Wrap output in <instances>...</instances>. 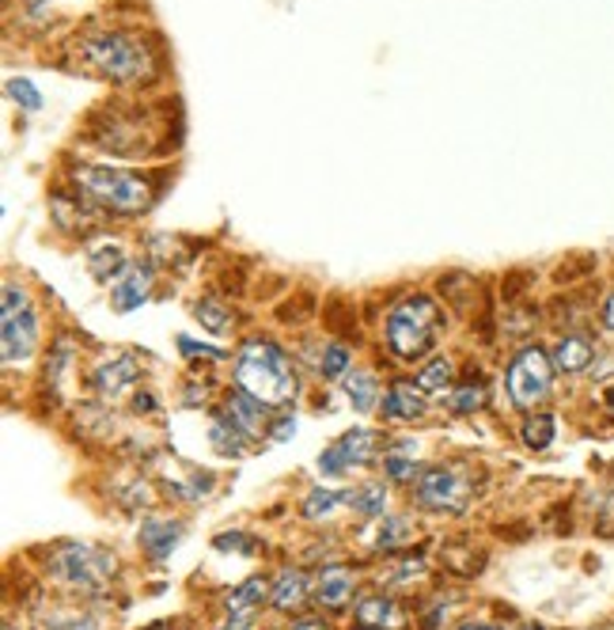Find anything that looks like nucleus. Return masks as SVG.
Returning <instances> with one entry per match:
<instances>
[{"instance_id": "e433bc0d", "label": "nucleus", "mask_w": 614, "mask_h": 630, "mask_svg": "<svg viewBox=\"0 0 614 630\" xmlns=\"http://www.w3.org/2000/svg\"><path fill=\"white\" fill-rule=\"evenodd\" d=\"M217 630H254V616H225Z\"/></svg>"}, {"instance_id": "37998d69", "label": "nucleus", "mask_w": 614, "mask_h": 630, "mask_svg": "<svg viewBox=\"0 0 614 630\" xmlns=\"http://www.w3.org/2000/svg\"><path fill=\"white\" fill-rule=\"evenodd\" d=\"M357 630H372V627H357Z\"/></svg>"}, {"instance_id": "a211bd4d", "label": "nucleus", "mask_w": 614, "mask_h": 630, "mask_svg": "<svg viewBox=\"0 0 614 630\" xmlns=\"http://www.w3.org/2000/svg\"><path fill=\"white\" fill-rule=\"evenodd\" d=\"M269 593H274L269 578H246L243 585L225 593V616H258L262 604H269Z\"/></svg>"}, {"instance_id": "f8f14e48", "label": "nucleus", "mask_w": 614, "mask_h": 630, "mask_svg": "<svg viewBox=\"0 0 614 630\" xmlns=\"http://www.w3.org/2000/svg\"><path fill=\"white\" fill-rule=\"evenodd\" d=\"M182 536H186L182 521H174V516H148L137 528V547L148 562H167L174 547L182 544Z\"/></svg>"}, {"instance_id": "1a4fd4ad", "label": "nucleus", "mask_w": 614, "mask_h": 630, "mask_svg": "<svg viewBox=\"0 0 614 630\" xmlns=\"http://www.w3.org/2000/svg\"><path fill=\"white\" fill-rule=\"evenodd\" d=\"M376 456V433L372 429H349L341 433L334 444H326L323 456H318V475L323 478H346L353 467H364L372 464Z\"/></svg>"}, {"instance_id": "20e7f679", "label": "nucleus", "mask_w": 614, "mask_h": 630, "mask_svg": "<svg viewBox=\"0 0 614 630\" xmlns=\"http://www.w3.org/2000/svg\"><path fill=\"white\" fill-rule=\"evenodd\" d=\"M444 316L436 308L433 297L425 293H410L402 297L384 319V342L387 354L398 357V361H421L436 349V338H441Z\"/></svg>"}, {"instance_id": "9d476101", "label": "nucleus", "mask_w": 614, "mask_h": 630, "mask_svg": "<svg viewBox=\"0 0 614 630\" xmlns=\"http://www.w3.org/2000/svg\"><path fill=\"white\" fill-rule=\"evenodd\" d=\"M220 414H225L228 426L236 429V433L243 437L246 444L262 441V437H266V429H269V418H274V411H269L266 403H258L254 395H246L243 388H236V392L225 399Z\"/></svg>"}, {"instance_id": "6e6552de", "label": "nucleus", "mask_w": 614, "mask_h": 630, "mask_svg": "<svg viewBox=\"0 0 614 630\" xmlns=\"http://www.w3.org/2000/svg\"><path fill=\"white\" fill-rule=\"evenodd\" d=\"M554 361L542 346H523L520 354L508 361V372H505V388H508V399L513 406L520 411H535L542 399L550 395L554 388Z\"/></svg>"}, {"instance_id": "f3484780", "label": "nucleus", "mask_w": 614, "mask_h": 630, "mask_svg": "<svg viewBox=\"0 0 614 630\" xmlns=\"http://www.w3.org/2000/svg\"><path fill=\"white\" fill-rule=\"evenodd\" d=\"M137 380H141V365H137V357H130V354L107 357V361H103L99 369L92 372V388L103 399H118V395L125 392V388L137 384Z\"/></svg>"}, {"instance_id": "cd10ccee", "label": "nucleus", "mask_w": 614, "mask_h": 630, "mask_svg": "<svg viewBox=\"0 0 614 630\" xmlns=\"http://www.w3.org/2000/svg\"><path fill=\"white\" fill-rule=\"evenodd\" d=\"M349 365H353V354H349L341 342H330V346H323V354H318L315 372L323 380H346L349 377Z\"/></svg>"}, {"instance_id": "a878e982", "label": "nucleus", "mask_w": 614, "mask_h": 630, "mask_svg": "<svg viewBox=\"0 0 614 630\" xmlns=\"http://www.w3.org/2000/svg\"><path fill=\"white\" fill-rule=\"evenodd\" d=\"M346 399H349V406L353 411H361V414H369V411H376V399H380V384H376V377L372 372H349L346 377Z\"/></svg>"}, {"instance_id": "f03ea898", "label": "nucleus", "mask_w": 614, "mask_h": 630, "mask_svg": "<svg viewBox=\"0 0 614 630\" xmlns=\"http://www.w3.org/2000/svg\"><path fill=\"white\" fill-rule=\"evenodd\" d=\"M231 372H236V388L266 403L269 411H285L300 392L297 365L274 338H246L231 361Z\"/></svg>"}, {"instance_id": "473e14b6", "label": "nucleus", "mask_w": 614, "mask_h": 630, "mask_svg": "<svg viewBox=\"0 0 614 630\" xmlns=\"http://www.w3.org/2000/svg\"><path fill=\"white\" fill-rule=\"evenodd\" d=\"M179 349L186 357H205V361H225V349H217V346H202V342H194V338H186V334H179Z\"/></svg>"}, {"instance_id": "72a5a7b5", "label": "nucleus", "mask_w": 614, "mask_h": 630, "mask_svg": "<svg viewBox=\"0 0 614 630\" xmlns=\"http://www.w3.org/2000/svg\"><path fill=\"white\" fill-rule=\"evenodd\" d=\"M292 433H297V418H292L289 411H274V418H269L266 437H274V441H289Z\"/></svg>"}, {"instance_id": "7ed1b4c3", "label": "nucleus", "mask_w": 614, "mask_h": 630, "mask_svg": "<svg viewBox=\"0 0 614 630\" xmlns=\"http://www.w3.org/2000/svg\"><path fill=\"white\" fill-rule=\"evenodd\" d=\"M73 182L80 190V198L107 213H118V217H141L148 213V205L156 202V190L145 175L122 171V167L110 164H76Z\"/></svg>"}, {"instance_id": "412c9836", "label": "nucleus", "mask_w": 614, "mask_h": 630, "mask_svg": "<svg viewBox=\"0 0 614 630\" xmlns=\"http://www.w3.org/2000/svg\"><path fill=\"white\" fill-rule=\"evenodd\" d=\"M87 270H92V277L95 282H103V285H115L118 277L130 270V254H125V247L122 243H99V247H92L87 251Z\"/></svg>"}, {"instance_id": "b1692460", "label": "nucleus", "mask_w": 614, "mask_h": 630, "mask_svg": "<svg viewBox=\"0 0 614 630\" xmlns=\"http://www.w3.org/2000/svg\"><path fill=\"white\" fill-rule=\"evenodd\" d=\"M380 472H384L387 483L406 486V483H413V478H418L421 467L413 464L410 444H390V449L384 452V456H380Z\"/></svg>"}, {"instance_id": "ddd939ff", "label": "nucleus", "mask_w": 614, "mask_h": 630, "mask_svg": "<svg viewBox=\"0 0 614 630\" xmlns=\"http://www.w3.org/2000/svg\"><path fill=\"white\" fill-rule=\"evenodd\" d=\"M308 601H315V581H311L300 566H285V570L274 578L269 608L281 611V616H292V611H300Z\"/></svg>"}, {"instance_id": "dca6fc26", "label": "nucleus", "mask_w": 614, "mask_h": 630, "mask_svg": "<svg viewBox=\"0 0 614 630\" xmlns=\"http://www.w3.org/2000/svg\"><path fill=\"white\" fill-rule=\"evenodd\" d=\"M353 619L357 627H372V630H402L410 619H406V608L395 601L390 593H369L353 604Z\"/></svg>"}, {"instance_id": "6ab92c4d", "label": "nucleus", "mask_w": 614, "mask_h": 630, "mask_svg": "<svg viewBox=\"0 0 614 630\" xmlns=\"http://www.w3.org/2000/svg\"><path fill=\"white\" fill-rule=\"evenodd\" d=\"M390 506V483L387 478H364L361 486L349 490V509L364 521H380Z\"/></svg>"}, {"instance_id": "393cba45", "label": "nucleus", "mask_w": 614, "mask_h": 630, "mask_svg": "<svg viewBox=\"0 0 614 630\" xmlns=\"http://www.w3.org/2000/svg\"><path fill=\"white\" fill-rule=\"evenodd\" d=\"M413 380H418V388L425 395H444L456 384V365H452V357H433V361L421 365Z\"/></svg>"}, {"instance_id": "4be33fe9", "label": "nucleus", "mask_w": 614, "mask_h": 630, "mask_svg": "<svg viewBox=\"0 0 614 630\" xmlns=\"http://www.w3.org/2000/svg\"><path fill=\"white\" fill-rule=\"evenodd\" d=\"M418 536V524H413L410 513H384L376 521V547L380 551H402L406 544H413Z\"/></svg>"}, {"instance_id": "2f4dec72", "label": "nucleus", "mask_w": 614, "mask_h": 630, "mask_svg": "<svg viewBox=\"0 0 614 630\" xmlns=\"http://www.w3.org/2000/svg\"><path fill=\"white\" fill-rule=\"evenodd\" d=\"M213 547L217 551H236V555H243V558H251L254 551H258V539L251 536V532H243V528H236V532H220L217 539H213Z\"/></svg>"}, {"instance_id": "7c9ffc66", "label": "nucleus", "mask_w": 614, "mask_h": 630, "mask_svg": "<svg viewBox=\"0 0 614 630\" xmlns=\"http://www.w3.org/2000/svg\"><path fill=\"white\" fill-rule=\"evenodd\" d=\"M4 92H8V99H12L15 107L27 110V115H35V110L43 107V92H38V87L31 84L27 76H8Z\"/></svg>"}, {"instance_id": "bb28decb", "label": "nucleus", "mask_w": 614, "mask_h": 630, "mask_svg": "<svg viewBox=\"0 0 614 630\" xmlns=\"http://www.w3.org/2000/svg\"><path fill=\"white\" fill-rule=\"evenodd\" d=\"M520 437H523V444H528L531 452H546L550 444H554V437H557L554 414H531V418L523 421Z\"/></svg>"}, {"instance_id": "c9c22d12", "label": "nucleus", "mask_w": 614, "mask_h": 630, "mask_svg": "<svg viewBox=\"0 0 614 630\" xmlns=\"http://www.w3.org/2000/svg\"><path fill=\"white\" fill-rule=\"evenodd\" d=\"M289 630H330V623H326V619H318V616H297L289 623Z\"/></svg>"}, {"instance_id": "9b49d317", "label": "nucleus", "mask_w": 614, "mask_h": 630, "mask_svg": "<svg viewBox=\"0 0 614 630\" xmlns=\"http://www.w3.org/2000/svg\"><path fill=\"white\" fill-rule=\"evenodd\" d=\"M357 596V573L341 562H330L315 578V604L323 611H346Z\"/></svg>"}, {"instance_id": "f704fd0d", "label": "nucleus", "mask_w": 614, "mask_h": 630, "mask_svg": "<svg viewBox=\"0 0 614 630\" xmlns=\"http://www.w3.org/2000/svg\"><path fill=\"white\" fill-rule=\"evenodd\" d=\"M46 630H99V623H95L87 611H73V616H65V619H58L53 627H46Z\"/></svg>"}, {"instance_id": "5701e85b", "label": "nucleus", "mask_w": 614, "mask_h": 630, "mask_svg": "<svg viewBox=\"0 0 614 630\" xmlns=\"http://www.w3.org/2000/svg\"><path fill=\"white\" fill-rule=\"evenodd\" d=\"M341 506H349V494H338V490H326V486H315V490L304 494V501H300V516L311 524H323L330 521L334 513H338Z\"/></svg>"}, {"instance_id": "2eb2a0df", "label": "nucleus", "mask_w": 614, "mask_h": 630, "mask_svg": "<svg viewBox=\"0 0 614 630\" xmlns=\"http://www.w3.org/2000/svg\"><path fill=\"white\" fill-rule=\"evenodd\" d=\"M153 285H156L153 266H130L115 285H110V308L122 316L137 312V308L148 305V297H153Z\"/></svg>"}, {"instance_id": "79ce46f5", "label": "nucleus", "mask_w": 614, "mask_h": 630, "mask_svg": "<svg viewBox=\"0 0 614 630\" xmlns=\"http://www.w3.org/2000/svg\"><path fill=\"white\" fill-rule=\"evenodd\" d=\"M603 403H607V411L614 414V388H607V392H603Z\"/></svg>"}, {"instance_id": "39448f33", "label": "nucleus", "mask_w": 614, "mask_h": 630, "mask_svg": "<svg viewBox=\"0 0 614 630\" xmlns=\"http://www.w3.org/2000/svg\"><path fill=\"white\" fill-rule=\"evenodd\" d=\"M46 578L61 593L103 596L118 578V555L95 544H58L46 558Z\"/></svg>"}, {"instance_id": "aec40b11", "label": "nucleus", "mask_w": 614, "mask_h": 630, "mask_svg": "<svg viewBox=\"0 0 614 630\" xmlns=\"http://www.w3.org/2000/svg\"><path fill=\"white\" fill-rule=\"evenodd\" d=\"M550 361H554V369L565 372V377H577V372H585L588 365L595 361V346L585 334H565L554 346V354H550Z\"/></svg>"}, {"instance_id": "58836bf2", "label": "nucleus", "mask_w": 614, "mask_h": 630, "mask_svg": "<svg viewBox=\"0 0 614 630\" xmlns=\"http://www.w3.org/2000/svg\"><path fill=\"white\" fill-rule=\"evenodd\" d=\"M133 411H137V414H153L156 411V399L153 395H133Z\"/></svg>"}, {"instance_id": "a19ab883", "label": "nucleus", "mask_w": 614, "mask_h": 630, "mask_svg": "<svg viewBox=\"0 0 614 630\" xmlns=\"http://www.w3.org/2000/svg\"><path fill=\"white\" fill-rule=\"evenodd\" d=\"M603 326H607V331H614V297L607 300V305H603Z\"/></svg>"}, {"instance_id": "4c0bfd02", "label": "nucleus", "mask_w": 614, "mask_h": 630, "mask_svg": "<svg viewBox=\"0 0 614 630\" xmlns=\"http://www.w3.org/2000/svg\"><path fill=\"white\" fill-rule=\"evenodd\" d=\"M456 630H505V627L490 623V619H462V623H459Z\"/></svg>"}, {"instance_id": "c756f323", "label": "nucleus", "mask_w": 614, "mask_h": 630, "mask_svg": "<svg viewBox=\"0 0 614 630\" xmlns=\"http://www.w3.org/2000/svg\"><path fill=\"white\" fill-rule=\"evenodd\" d=\"M194 319L197 323L205 326V331H213V334H225V331H231V316L220 300H213V297H205V300H197L194 305Z\"/></svg>"}, {"instance_id": "0eeeda50", "label": "nucleus", "mask_w": 614, "mask_h": 630, "mask_svg": "<svg viewBox=\"0 0 614 630\" xmlns=\"http://www.w3.org/2000/svg\"><path fill=\"white\" fill-rule=\"evenodd\" d=\"M38 308L20 282L4 285V308H0V342H4V369L27 365L38 349Z\"/></svg>"}, {"instance_id": "c85d7f7f", "label": "nucleus", "mask_w": 614, "mask_h": 630, "mask_svg": "<svg viewBox=\"0 0 614 630\" xmlns=\"http://www.w3.org/2000/svg\"><path fill=\"white\" fill-rule=\"evenodd\" d=\"M482 406H485V384H482V380H462V384L448 399L452 414H478Z\"/></svg>"}, {"instance_id": "4468645a", "label": "nucleus", "mask_w": 614, "mask_h": 630, "mask_svg": "<svg viewBox=\"0 0 614 630\" xmlns=\"http://www.w3.org/2000/svg\"><path fill=\"white\" fill-rule=\"evenodd\" d=\"M380 414L387 421H421L429 414V403H425V392L418 388V380H395V384L384 392V403H380Z\"/></svg>"}, {"instance_id": "ea45409f", "label": "nucleus", "mask_w": 614, "mask_h": 630, "mask_svg": "<svg viewBox=\"0 0 614 630\" xmlns=\"http://www.w3.org/2000/svg\"><path fill=\"white\" fill-rule=\"evenodd\" d=\"M53 4H61V0H27V12L31 15H46Z\"/></svg>"}, {"instance_id": "423d86ee", "label": "nucleus", "mask_w": 614, "mask_h": 630, "mask_svg": "<svg viewBox=\"0 0 614 630\" xmlns=\"http://www.w3.org/2000/svg\"><path fill=\"white\" fill-rule=\"evenodd\" d=\"M413 506L436 516H459L478 494V472L470 464H429L410 483Z\"/></svg>"}, {"instance_id": "f257e3e1", "label": "nucleus", "mask_w": 614, "mask_h": 630, "mask_svg": "<svg viewBox=\"0 0 614 630\" xmlns=\"http://www.w3.org/2000/svg\"><path fill=\"white\" fill-rule=\"evenodd\" d=\"M76 66L92 76H103L110 84H141V80L156 76V50L141 35L130 31H99V35H84L73 46Z\"/></svg>"}]
</instances>
